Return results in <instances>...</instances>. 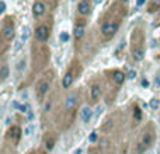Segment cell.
I'll list each match as a JSON object with an SVG mask.
<instances>
[{
    "label": "cell",
    "mask_w": 160,
    "mask_h": 154,
    "mask_svg": "<svg viewBox=\"0 0 160 154\" xmlns=\"http://www.w3.org/2000/svg\"><path fill=\"white\" fill-rule=\"evenodd\" d=\"M93 116H94V111L91 109L90 106L84 105L81 108V111H80V119H81V122L87 125V123H90L93 121Z\"/></svg>",
    "instance_id": "1"
},
{
    "label": "cell",
    "mask_w": 160,
    "mask_h": 154,
    "mask_svg": "<svg viewBox=\"0 0 160 154\" xmlns=\"http://www.w3.org/2000/svg\"><path fill=\"white\" fill-rule=\"evenodd\" d=\"M118 28H119V25H118L117 22H107V24L103 25L101 32L105 37H110V35H114L118 31Z\"/></svg>",
    "instance_id": "2"
},
{
    "label": "cell",
    "mask_w": 160,
    "mask_h": 154,
    "mask_svg": "<svg viewBox=\"0 0 160 154\" xmlns=\"http://www.w3.org/2000/svg\"><path fill=\"white\" fill-rule=\"evenodd\" d=\"M35 37H37L38 41H41V42H45V41L48 39V37H49V30H48V27L39 25L37 30H35Z\"/></svg>",
    "instance_id": "3"
},
{
    "label": "cell",
    "mask_w": 160,
    "mask_h": 154,
    "mask_svg": "<svg viewBox=\"0 0 160 154\" xmlns=\"http://www.w3.org/2000/svg\"><path fill=\"white\" fill-rule=\"evenodd\" d=\"M45 13V6L41 3V1H37L35 4H34V7H32V14L35 17H41Z\"/></svg>",
    "instance_id": "4"
},
{
    "label": "cell",
    "mask_w": 160,
    "mask_h": 154,
    "mask_svg": "<svg viewBox=\"0 0 160 154\" xmlns=\"http://www.w3.org/2000/svg\"><path fill=\"white\" fill-rule=\"evenodd\" d=\"M35 129H37L35 123H28L25 128H24V130H23V136L24 137H31L32 134L35 133Z\"/></svg>",
    "instance_id": "5"
},
{
    "label": "cell",
    "mask_w": 160,
    "mask_h": 154,
    "mask_svg": "<svg viewBox=\"0 0 160 154\" xmlns=\"http://www.w3.org/2000/svg\"><path fill=\"white\" fill-rule=\"evenodd\" d=\"M30 35H31V28L28 25H24L21 28V38H20V41L23 43H25L28 39H30Z\"/></svg>",
    "instance_id": "6"
},
{
    "label": "cell",
    "mask_w": 160,
    "mask_h": 154,
    "mask_svg": "<svg viewBox=\"0 0 160 154\" xmlns=\"http://www.w3.org/2000/svg\"><path fill=\"white\" fill-rule=\"evenodd\" d=\"M3 35H4L6 39H11L13 38V35H14V27H13V24L4 25V28H3Z\"/></svg>",
    "instance_id": "7"
},
{
    "label": "cell",
    "mask_w": 160,
    "mask_h": 154,
    "mask_svg": "<svg viewBox=\"0 0 160 154\" xmlns=\"http://www.w3.org/2000/svg\"><path fill=\"white\" fill-rule=\"evenodd\" d=\"M77 9H79V13H80V14H83V16H87V14L90 13V6H89V3L84 1V0H83V1H80Z\"/></svg>",
    "instance_id": "8"
},
{
    "label": "cell",
    "mask_w": 160,
    "mask_h": 154,
    "mask_svg": "<svg viewBox=\"0 0 160 154\" xmlns=\"http://www.w3.org/2000/svg\"><path fill=\"white\" fill-rule=\"evenodd\" d=\"M76 102H77L76 94H70V95L66 98V108H68V109H73L76 105Z\"/></svg>",
    "instance_id": "9"
},
{
    "label": "cell",
    "mask_w": 160,
    "mask_h": 154,
    "mask_svg": "<svg viewBox=\"0 0 160 154\" xmlns=\"http://www.w3.org/2000/svg\"><path fill=\"white\" fill-rule=\"evenodd\" d=\"M72 84H73V76L70 74V73L65 74L63 80H62V85H63V88H69Z\"/></svg>",
    "instance_id": "10"
},
{
    "label": "cell",
    "mask_w": 160,
    "mask_h": 154,
    "mask_svg": "<svg viewBox=\"0 0 160 154\" xmlns=\"http://www.w3.org/2000/svg\"><path fill=\"white\" fill-rule=\"evenodd\" d=\"M75 37L79 39V38H81L83 35H84V25L83 24H77V25L75 27Z\"/></svg>",
    "instance_id": "11"
},
{
    "label": "cell",
    "mask_w": 160,
    "mask_h": 154,
    "mask_svg": "<svg viewBox=\"0 0 160 154\" xmlns=\"http://www.w3.org/2000/svg\"><path fill=\"white\" fill-rule=\"evenodd\" d=\"M125 77H127V76L124 74L122 72H115V73H114V81H115L117 84H122Z\"/></svg>",
    "instance_id": "12"
},
{
    "label": "cell",
    "mask_w": 160,
    "mask_h": 154,
    "mask_svg": "<svg viewBox=\"0 0 160 154\" xmlns=\"http://www.w3.org/2000/svg\"><path fill=\"white\" fill-rule=\"evenodd\" d=\"M100 95H101V88L98 85H93L91 87V98L93 100H97Z\"/></svg>",
    "instance_id": "13"
},
{
    "label": "cell",
    "mask_w": 160,
    "mask_h": 154,
    "mask_svg": "<svg viewBox=\"0 0 160 154\" xmlns=\"http://www.w3.org/2000/svg\"><path fill=\"white\" fill-rule=\"evenodd\" d=\"M149 106H150V109H153V111H157L160 108V101L157 100V98H152L149 102Z\"/></svg>",
    "instance_id": "14"
},
{
    "label": "cell",
    "mask_w": 160,
    "mask_h": 154,
    "mask_svg": "<svg viewBox=\"0 0 160 154\" xmlns=\"http://www.w3.org/2000/svg\"><path fill=\"white\" fill-rule=\"evenodd\" d=\"M133 59H135V62H140V60L143 59V51H142V49L133 51Z\"/></svg>",
    "instance_id": "15"
},
{
    "label": "cell",
    "mask_w": 160,
    "mask_h": 154,
    "mask_svg": "<svg viewBox=\"0 0 160 154\" xmlns=\"http://www.w3.org/2000/svg\"><path fill=\"white\" fill-rule=\"evenodd\" d=\"M30 111H31V106L28 105V104H21L20 108H18V112H21V114H24V115H27Z\"/></svg>",
    "instance_id": "16"
},
{
    "label": "cell",
    "mask_w": 160,
    "mask_h": 154,
    "mask_svg": "<svg viewBox=\"0 0 160 154\" xmlns=\"http://www.w3.org/2000/svg\"><path fill=\"white\" fill-rule=\"evenodd\" d=\"M25 64H27V60L25 59H21V60H18V63H17V72H24L25 70Z\"/></svg>",
    "instance_id": "17"
},
{
    "label": "cell",
    "mask_w": 160,
    "mask_h": 154,
    "mask_svg": "<svg viewBox=\"0 0 160 154\" xmlns=\"http://www.w3.org/2000/svg\"><path fill=\"white\" fill-rule=\"evenodd\" d=\"M59 39H60V42L63 43H68L70 39V35L68 34V32H60V35H59Z\"/></svg>",
    "instance_id": "18"
},
{
    "label": "cell",
    "mask_w": 160,
    "mask_h": 154,
    "mask_svg": "<svg viewBox=\"0 0 160 154\" xmlns=\"http://www.w3.org/2000/svg\"><path fill=\"white\" fill-rule=\"evenodd\" d=\"M0 77H1V80H6L9 77V67H7L6 64L1 67V74H0Z\"/></svg>",
    "instance_id": "19"
},
{
    "label": "cell",
    "mask_w": 160,
    "mask_h": 154,
    "mask_svg": "<svg viewBox=\"0 0 160 154\" xmlns=\"http://www.w3.org/2000/svg\"><path fill=\"white\" fill-rule=\"evenodd\" d=\"M97 139H98V134H97V132H91L90 134H89V143H96Z\"/></svg>",
    "instance_id": "20"
},
{
    "label": "cell",
    "mask_w": 160,
    "mask_h": 154,
    "mask_svg": "<svg viewBox=\"0 0 160 154\" xmlns=\"http://www.w3.org/2000/svg\"><path fill=\"white\" fill-rule=\"evenodd\" d=\"M34 119H35V112L31 109V111L27 114V121H28L30 123H32V122H34Z\"/></svg>",
    "instance_id": "21"
},
{
    "label": "cell",
    "mask_w": 160,
    "mask_h": 154,
    "mask_svg": "<svg viewBox=\"0 0 160 154\" xmlns=\"http://www.w3.org/2000/svg\"><path fill=\"white\" fill-rule=\"evenodd\" d=\"M103 112H104V105H97L96 111H94V115H96V118L100 116V115H101Z\"/></svg>",
    "instance_id": "22"
},
{
    "label": "cell",
    "mask_w": 160,
    "mask_h": 154,
    "mask_svg": "<svg viewBox=\"0 0 160 154\" xmlns=\"http://www.w3.org/2000/svg\"><path fill=\"white\" fill-rule=\"evenodd\" d=\"M48 88H49V85L47 84V83H42V84H41V88H39V93L44 95V94L48 93Z\"/></svg>",
    "instance_id": "23"
},
{
    "label": "cell",
    "mask_w": 160,
    "mask_h": 154,
    "mask_svg": "<svg viewBox=\"0 0 160 154\" xmlns=\"http://www.w3.org/2000/svg\"><path fill=\"white\" fill-rule=\"evenodd\" d=\"M127 77H128L129 80H135V79H136V72L131 69V70L128 72V74H127Z\"/></svg>",
    "instance_id": "24"
},
{
    "label": "cell",
    "mask_w": 160,
    "mask_h": 154,
    "mask_svg": "<svg viewBox=\"0 0 160 154\" xmlns=\"http://www.w3.org/2000/svg\"><path fill=\"white\" fill-rule=\"evenodd\" d=\"M140 85L143 87V88H149L150 85V81L148 79H142V81H140Z\"/></svg>",
    "instance_id": "25"
},
{
    "label": "cell",
    "mask_w": 160,
    "mask_h": 154,
    "mask_svg": "<svg viewBox=\"0 0 160 154\" xmlns=\"http://www.w3.org/2000/svg\"><path fill=\"white\" fill-rule=\"evenodd\" d=\"M20 102L18 101H11V104H10V106H11V109H16V111H18V108H20Z\"/></svg>",
    "instance_id": "26"
},
{
    "label": "cell",
    "mask_w": 160,
    "mask_h": 154,
    "mask_svg": "<svg viewBox=\"0 0 160 154\" xmlns=\"http://www.w3.org/2000/svg\"><path fill=\"white\" fill-rule=\"evenodd\" d=\"M11 122H13V116H11V115L6 116V119H4V126H10Z\"/></svg>",
    "instance_id": "27"
},
{
    "label": "cell",
    "mask_w": 160,
    "mask_h": 154,
    "mask_svg": "<svg viewBox=\"0 0 160 154\" xmlns=\"http://www.w3.org/2000/svg\"><path fill=\"white\" fill-rule=\"evenodd\" d=\"M20 98H21L23 101H27V100H28V93H27V91H21V93H20Z\"/></svg>",
    "instance_id": "28"
},
{
    "label": "cell",
    "mask_w": 160,
    "mask_h": 154,
    "mask_svg": "<svg viewBox=\"0 0 160 154\" xmlns=\"http://www.w3.org/2000/svg\"><path fill=\"white\" fill-rule=\"evenodd\" d=\"M21 46H23V42H21V41H17V42L14 43V51H16V52H18V51L21 49Z\"/></svg>",
    "instance_id": "29"
},
{
    "label": "cell",
    "mask_w": 160,
    "mask_h": 154,
    "mask_svg": "<svg viewBox=\"0 0 160 154\" xmlns=\"http://www.w3.org/2000/svg\"><path fill=\"white\" fill-rule=\"evenodd\" d=\"M133 116L136 118V119H140V109H138V108H136V109H135V112H133Z\"/></svg>",
    "instance_id": "30"
},
{
    "label": "cell",
    "mask_w": 160,
    "mask_h": 154,
    "mask_svg": "<svg viewBox=\"0 0 160 154\" xmlns=\"http://www.w3.org/2000/svg\"><path fill=\"white\" fill-rule=\"evenodd\" d=\"M83 153H84V149H83V147H77L72 154H83Z\"/></svg>",
    "instance_id": "31"
},
{
    "label": "cell",
    "mask_w": 160,
    "mask_h": 154,
    "mask_svg": "<svg viewBox=\"0 0 160 154\" xmlns=\"http://www.w3.org/2000/svg\"><path fill=\"white\" fill-rule=\"evenodd\" d=\"M145 3H146V0H136V6H138V7H142Z\"/></svg>",
    "instance_id": "32"
},
{
    "label": "cell",
    "mask_w": 160,
    "mask_h": 154,
    "mask_svg": "<svg viewBox=\"0 0 160 154\" xmlns=\"http://www.w3.org/2000/svg\"><path fill=\"white\" fill-rule=\"evenodd\" d=\"M6 11V3L4 0H1V10H0V13H4Z\"/></svg>",
    "instance_id": "33"
},
{
    "label": "cell",
    "mask_w": 160,
    "mask_h": 154,
    "mask_svg": "<svg viewBox=\"0 0 160 154\" xmlns=\"http://www.w3.org/2000/svg\"><path fill=\"white\" fill-rule=\"evenodd\" d=\"M155 85H156V87H160V77H159V79H156Z\"/></svg>",
    "instance_id": "34"
},
{
    "label": "cell",
    "mask_w": 160,
    "mask_h": 154,
    "mask_svg": "<svg viewBox=\"0 0 160 154\" xmlns=\"http://www.w3.org/2000/svg\"><path fill=\"white\" fill-rule=\"evenodd\" d=\"M93 1H94V4H100V3H101L103 0H93Z\"/></svg>",
    "instance_id": "35"
},
{
    "label": "cell",
    "mask_w": 160,
    "mask_h": 154,
    "mask_svg": "<svg viewBox=\"0 0 160 154\" xmlns=\"http://www.w3.org/2000/svg\"><path fill=\"white\" fill-rule=\"evenodd\" d=\"M153 3L155 4H160V0H153Z\"/></svg>",
    "instance_id": "36"
},
{
    "label": "cell",
    "mask_w": 160,
    "mask_h": 154,
    "mask_svg": "<svg viewBox=\"0 0 160 154\" xmlns=\"http://www.w3.org/2000/svg\"><path fill=\"white\" fill-rule=\"evenodd\" d=\"M122 1H127V0H122Z\"/></svg>",
    "instance_id": "37"
}]
</instances>
